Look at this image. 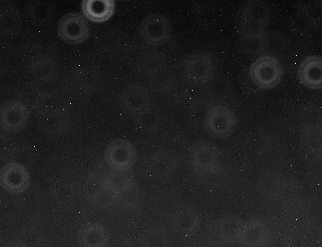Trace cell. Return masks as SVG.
Here are the masks:
<instances>
[{
  "label": "cell",
  "mask_w": 322,
  "mask_h": 247,
  "mask_svg": "<svg viewBox=\"0 0 322 247\" xmlns=\"http://www.w3.org/2000/svg\"><path fill=\"white\" fill-rule=\"evenodd\" d=\"M269 18L268 8L260 1L252 2L243 9L240 34L244 48L249 52L257 53L265 48Z\"/></svg>",
  "instance_id": "obj_1"
},
{
  "label": "cell",
  "mask_w": 322,
  "mask_h": 247,
  "mask_svg": "<svg viewBox=\"0 0 322 247\" xmlns=\"http://www.w3.org/2000/svg\"><path fill=\"white\" fill-rule=\"evenodd\" d=\"M249 75L258 87L268 89L274 87L281 82L283 70L277 59L265 55L259 57L251 65Z\"/></svg>",
  "instance_id": "obj_2"
},
{
  "label": "cell",
  "mask_w": 322,
  "mask_h": 247,
  "mask_svg": "<svg viewBox=\"0 0 322 247\" xmlns=\"http://www.w3.org/2000/svg\"><path fill=\"white\" fill-rule=\"evenodd\" d=\"M57 34L64 41L70 44H78L89 36L90 27L85 17L78 12L68 13L59 20Z\"/></svg>",
  "instance_id": "obj_3"
},
{
  "label": "cell",
  "mask_w": 322,
  "mask_h": 247,
  "mask_svg": "<svg viewBox=\"0 0 322 247\" xmlns=\"http://www.w3.org/2000/svg\"><path fill=\"white\" fill-rule=\"evenodd\" d=\"M171 28L163 15L154 13L146 16L142 21L139 33L142 39L152 45H159L166 42L170 37Z\"/></svg>",
  "instance_id": "obj_4"
},
{
  "label": "cell",
  "mask_w": 322,
  "mask_h": 247,
  "mask_svg": "<svg viewBox=\"0 0 322 247\" xmlns=\"http://www.w3.org/2000/svg\"><path fill=\"white\" fill-rule=\"evenodd\" d=\"M29 120V111L24 103L9 102L0 108V124L6 131H20L27 125Z\"/></svg>",
  "instance_id": "obj_5"
},
{
  "label": "cell",
  "mask_w": 322,
  "mask_h": 247,
  "mask_svg": "<svg viewBox=\"0 0 322 247\" xmlns=\"http://www.w3.org/2000/svg\"><path fill=\"white\" fill-rule=\"evenodd\" d=\"M185 66L190 79L196 82L209 81L215 72L212 57L203 51L194 52L188 55L185 59Z\"/></svg>",
  "instance_id": "obj_6"
},
{
  "label": "cell",
  "mask_w": 322,
  "mask_h": 247,
  "mask_svg": "<svg viewBox=\"0 0 322 247\" xmlns=\"http://www.w3.org/2000/svg\"><path fill=\"white\" fill-rule=\"evenodd\" d=\"M207 121L210 131L218 136L229 134L236 124L235 117L231 110L220 105L215 106L210 109L207 115Z\"/></svg>",
  "instance_id": "obj_7"
},
{
  "label": "cell",
  "mask_w": 322,
  "mask_h": 247,
  "mask_svg": "<svg viewBox=\"0 0 322 247\" xmlns=\"http://www.w3.org/2000/svg\"><path fill=\"white\" fill-rule=\"evenodd\" d=\"M1 182L10 192L22 191L30 180L28 170L23 165L11 162L3 166L0 173Z\"/></svg>",
  "instance_id": "obj_8"
},
{
  "label": "cell",
  "mask_w": 322,
  "mask_h": 247,
  "mask_svg": "<svg viewBox=\"0 0 322 247\" xmlns=\"http://www.w3.org/2000/svg\"><path fill=\"white\" fill-rule=\"evenodd\" d=\"M322 59L319 55H311L304 59L299 65L298 76L307 87L317 89L322 85Z\"/></svg>",
  "instance_id": "obj_9"
},
{
  "label": "cell",
  "mask_w": 322,
  "mask_h": 247,
  "mask_svg": "<svg viewBox=\"0 0 322 247\" xmlns=\"http://www.w3.org/2000/svg\"><path fill=\"white\" fill-rule=\"evenodd\" d=\"M81 8L86 18L92 22L101 23L112 16L115 2L112 0H84Z\"/></svg>",
  "instance_id": "obj_10"
},
{
  "label": "cell",
  "mask_w": 322,
  "mask_h": 247,
  "mask_svg": "<svg viewBox=\"0 0 322 247\" xmlns=\"http://www.w3.org/2000/svg\"><path fill=\"white\" fill-rule=\"evenodd\" d=\"M190 156L193 166L200 172L210 171L215 165L217 160L214 148L206 142H200L195 145Z\"/></svg>",
  "instance_id": "obj_11"
},
{
  "label": "cell",
  "mask_w": 322,
  "mask_h": 247,
  "mask_svg": "<svg viewBox=\"0 0 322 247\" xmlns=\"http://www.w3.org/2000/svg\"><path fill=\"white\" fill-rule=\"evenodd\" d=\"M178 228L186 235L195 234L199 229L201 217L198 211L194 207H185L180 213L178 217Z\"/></svg>",
  "instance_id": "obj_12"
}]
</instances>
